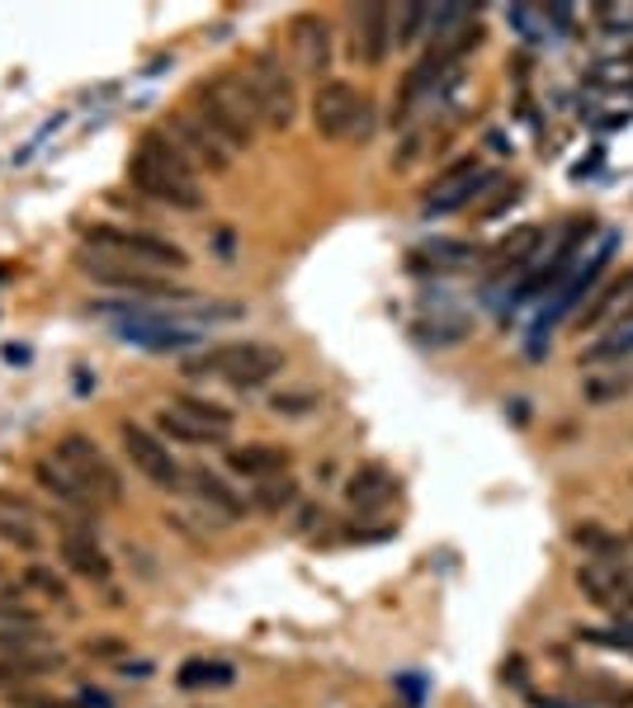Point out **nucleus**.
Returning <instances> with one entry per match:
<instances>
[{"label":"nucleus","mask_w":633,"mask_h":708,"mask_svg":"<svg viewBox=\"0 0 633 708\" xmlns=\"http://www.w3.org/2000/svg\"><path fill=\"white\" fill-rule=\"evenodd\" d=\"M128 185L138 194L166 203V208L180 213H199L204 208V185H199V170L185 161V152L166 138V128H152L138 142V152L128 161Z\"/></svg>","instance_id":"nucleus-1"},{"label":"nucleus","mask_w":633,"mask_h":708,"mask_svg":"<svg viewBox=\"0 0 633 708\" xmlns=\"http://www.w3.org/2000/svg\"><path fill=\"white\" fill-rule=\"evenodd\" d=\"M194 114L204 118V124L218 132V138L232 142L237 152H241V147H251L255 132L265 128L246 66H227V72H213L208 80H199V90H194Z\"/></svg>","instance_id":"nucleus-2"},{"label":"nucleus","mask_w":633,"mask_h":708,"mask_svg":"<svg viewBox=\"0 0 633 708\" xmlns=\"http://www.w3.org/2000/svg\"><path fill=\"white\" fill-rule=\"evenodd\" d=\"M190 378H223L232 388H261L275 374H284V350L265 345V340H232V345H213L185 364Z\"/></svg>","instance_id":"nucleus-3"},{"label":"nucleus","mask_w":633,"mask_h":708,"mask_svg":"<svg viewBox=\"0 0 633 708\" xmlns=\"http://www.w3.org/2000/svg\"><path fill=\"white\" fill-rule=\"evenodd\" d=\"M80 275H90L96 283H104V289H118V293H138V298H152V303H194L190 289H180V283H170L161 269L152 265H138L128 261V255H114V251H96L90 246L86 255H80Z\"/></svg>","instance_id":"nucleus-4"},{"label":"nucleus","mask_w":633,"mask_h":708,"mask_svg":"<svg viewBox=\"0 0 633 708\" xmlns=\"http://www.w3.org/2000/svg\"><path fill=\"white\" fill-rule=\"evenodd\" d=\"M374 100L350 80H321L313 100V128L331 142H369L374 138Z\"/></svg>","instance_id":"nucleus-5"},{"label":"nucleus","mask_w":633,"mask_h":708,"mask_svg":"<svg viewBox=\"0 0 633 708\" xmlns=\"http://www.w3.org/2000/svg\"><path fill=\"white\" fill-rule=\"evenodd\" d=\"M62 463L66 472H72V478L86 486L90 492V501H96V506H118V501H124V482H118V468L110 458H104V448L90 440V434H62L58 440V454H52Z\"/></svg>","instance_id":"nucleus-6"},{"label":"nucleus","mask_w":633,"mask_h":708,"mask_svg":"<svg viewBox=\"0 0 633 708\" xmlns=\"http://www.w3.org/2000/svg\"><path fill=\"white\" fill-rule=\"evenodd\" d=\"M251 90H255V104H261V124L265 128H289L293 118H299V80L284 62L275 58V52H255L251 66Z\"/></svg>","instance_id":"nucleus-7"},{"label":"nucleus","mask_w":633,"mask_h":708,"mask_svg":"<svg viewBox=\"0 0 633 708\" xmlns=\"http://www.w3.org/2000/svg\"><path fill=\"white\" fill-rule=\"evenodd\" d=\"M90 246L96 251H114V255H128V261L138 265H152V269H185L190 265V255L175 246L170 237H156V231H132V227H90L86 231Z\"/></svg>","instance_id":"nucleus-8"},{"label":"nucleus","mask_w":633,"mask_h":708,"mask_svg":"<svg viewBox=\"0 0 633 708\" xmlns=\"http://www.w3.org/2000/svg\"><path fill=\"white\" fill-rule=\"evenodd\" d=\"M166 138L180 147L185 161H190L194 170H208V175H223L227 166H232V156H237V147L218 138L204 118L194 114V109H180V114H170L166 118Z\"/></svg>","instance_id":"nucleus-9"},{"label":"nucleus","mask_w":633,"mask_h":708,"mask_svg":"<svg viewBox=\"0 0 633 708\" xmlns=\"http://www.w3.org/2000/svg\"><path fill=\"white\" fill-rule=\"evenodd\" d=\"M118 440H124L128 463H132V468H138L152 486H161V492H185V468L170 458V448L161 444L156 430L138 426V420H124V426H118Z\"/></svg>","instance_id":"nucleus-10"},{"label":"nucleus","mask_w":633,"mask_h":708,"mask_svg":"<svg viewBox=\"0 0 633 708\" xmlns=\"http://www.w3.org/2000/svg\"><path fill=\"white\" fill-rule=\"evenodd\" d=\"M577 585L586 591L591 605L610 609V615H633V562L629 557H615V562L586 557V562L577 567Z\"/></svg>","instance_id":"nucleus-11"},{"label":"nucleus","mask_w":633,"mask_h":708,"mask_svg":"<svg viewBox=\"0 0 633 708\" xmlns=\"http://www.w3.org/2000/svg\"><path fill=\"white\" fill-rule=\"evenodd\" d=\"M185 492L194 496V506L204 510V520H213V524L246 520V510H251V501L241 496L232 482H223L218 472H208V468H185Z\"/></svg>","instance_id":"nucleus-12"},{"label":"nucleus","mask_w":633,"mask_h":708,"mask_svg":"<svg viewBox=\"0 0 633 708\" xmlns=\"http://www.w3.org/2000/svg\"><path fill=\"white\" fill-rule=\"evenodd\" d=\"M393 52V10L388 5H359L350 20V58L359 66H383Z\"/></svg>","instance_id":"nucleus-13"},{"label":"nucleus","mask_w":633,"mask_h":708,"mask_svg":"<svg viewBox=\"0 0 633 708\" xmlns=\"http://www.w3.org/2000/svg\"><path fill=\"white\" fill-rule=\"evenodd\" d=\"M492 185H496V175H488V170L478 166V161H459V166H450L435 185H430V194H426V217H430V213L468 208V199H478L482 189H492Z\"/></svg>","instance_id":"nucleus-14"},{"label":"nucleus","mask_w":633,"mask_h":708,"mask_svg":"<svg viewBox=\"0 0 633 708\" xmlns=\"http://www.w3.org/2000/svg\"><path fill=\"white\" fill-rule=\"evenodd\" d=\"M633 317V269H624L619 279H605L596 293H591V307L582 312V331H596L605 321H629Z\"/></svg>","instance_id":"nucleus-15"},{"label":"nucleus","mask_w":633,"mask_h":708,"mask_svg":"<svg viewBox=\"0 0 633 708\" xmlns=\"http://www.w3.org/2000/svg\"><path fill=\"white\" fill-rule=\"evenodd\" d=\"M227 472H237V478H246V482L279 478V472H289V448L284 444H269V440L227 448Z\"/></svg>","instance_id":"nucleus-16"},{"label":"nucleus","mask_w":633,"mask_h":708,"mask_svg":"<svg viewBox=\"0 0 633 708\" xmlns=\"http://www.w3.org/2000/svg\"><path fill=\"white\" fill-rule=\"evenodd\" d=\"M62 557H66V567L76 571V577H86V581H110V557L100 553V543L90 529H80V524H66V534H62Z\"/></svg>","instance_id":"nucleus-17"},{"label":"nucleus","mask_w":633,"mask_h":708,"mask_svg":"<svg viewBox=\"0 0 633 708\" xmlns=\"http://www.w3.org/2000/svg\"><path fill=\"white\" fill-rule=\"evenodd\" d=\"M293 52H299L303 72L321 76L331 66V29L321 15H299L293 20Z\"/></svg>","instance_id":"nucleus-18"},{"label":"nucleus","mask_w":633,"mask_h":708,"mask_svg":"<svg viewBox=\"0 0 633 708\" xmlns=\"http://www.w3.org/2000/svg\"><path fill=\"white\" fill-rule=\"evenodd\" d=\"M48 671H62V652L58 647H48V643L0 647V680H34V675H48Z\"/></svg>","instance_id":"nucleus-19"},{"label":"nucleus","mask_w":633,"mask_h":708,"mask_svg":"<svg viewBox=\"0 0 633 708\" xmlns=\"http://www.w3.org/2000/svg\"><path fill=\"white\" fill-rule=\"evenodd\" d=\"M393 492H397V478H393V468H383V463H365V468H355V478L345 482V501L359 510L383 506V501H393Z\"/></svg>","instance_id":"nucleus-20"},{"label":"nucleus","mask_w":633,"mask_h":708,"mask_svg":"<svg viewBox=\"0 0 633 708\" xmlns=\"http://www.w3.org/2000/svg\"><path fill=\"white\" fill-rule=\"evenodd\" d=\"M34 478H38V486H43V492L58 496L62 506H72V510H80V515H96V510H100L96 501H90L86 486H80V482L72 478V472L62 468L58 458H43V463H38V468H34Z\"/></svg>","instance_id":"nucleus-21"},{"label":"nucleus","mask_w":633,"mask_h":708,"mask_svg":"<svg viewBox=\"0 0 633 708\" xmlns=\"http://www.w3.org/2000/svg\"><path fill=\"white\" fill-rule=\"evenodd\" d=\"M544 241H548V231L534 227V223L510 227L506 237L492 246V265H496V269H506V265H510V269H524V265H530L534 255H539V246H544Z\"/></svg>","instance_id":"nucleus-22"},{"label":"nucleus","mask_w":633,"mask_h":708,"mask_svg":"<svg viewBox=\"0 0 633 708\" xmlns=\"http://www.w3.org/2000/svg\"><path fill=\"white\" fill-rule=\"evenodd\" d=\"M251 510H265V515H284L299 506V482L289 478V472H279V478H265V482H251Z\"/></svg>","instance_id":"nucleus-23"},{"label":"nucleus","mask_w":633,"mask_h":708,"mask_svg":"<svg viewBox=\"0 0 633 708\" xmlns=\"http://www.w3.org/2000/svg\"><path fill=\"white\" fill-rule=\"evenodd\" d=\"M156 434H161V440H180V444H223V434L194 426V420L180 416L175 406H161V412H156Z\"/></svg>","instance_id":"nucleus-24"},{"label":"nucleus","mask_w":633,"mask_h":708,"mask_svg":"<svg viewBox=\"0 0 633 708\" xmlns=\"http://www.w3.org/2000/svg\"><path fill=\"white\" fill-rule=\"evenodd\" d=\"M572 543H577V548H582L586 557H600V562H615V557L629 553V543L619 539V534H610L605 524H577V529H572Z\"/></svg>","instance_id":"nucleus-25"},{"label":"nucleus","mask_w":633,"mask_h":708,"mask_svg":"<svg viewBox=\"0 0 633 708\" xmlns=\"http://www.w3.org/2000/svg\"><path fill=\"white\" fill-rule=\"evenodd\" d=\"M175 412L180 416H190L194 426H204V430H213V434H232V412H227V406H218V402H204V397H175L170 402Z\"/></svg>","instance_id":"nucleus-26"},{"label":"nucleus","mask_w":633,"mask_h":708,"mask_svg":"<svg viewBox=\"0 0 633 708\" xmlns=\"http://www.w3.org/2000/svg\"><path fill=\"white\" fill-rule=\"evenodd\" d=\"M237 671L227 661H204V657H194V661H185L180 666V685L185 690H223V685H232Z\"/></svg>","instance_id":"nucleus-27"},{"label":"nucleus","mask_w":633,"mask_h":708,"mask_svg":"<svg viewBox=\"0 0 633 708\" xmlns=\"http://www.w3.org/2000/svg\"><path fill=\"white\" fill-rule=\"evenodd\" d=\"M29 591H38V595H48V600H58V605H66V577L62 571H52V567H43V562H34V567H24V577H20Z\"/></svg>","instance_id":"nucleus-28"},{"label":"nucleus","mask_w":633,"mask_h":708,"mask_svg":"<svg viewBox=\"0 0 633 708\" xmlns=\"http://www.w3.org/2000/svg\"><path fill=\"white\" fill-rule=\"evenodd\" d=\"M393 43H416L421 34H430V5H402L393 10Z\"/></svg>","instance_id":"nucleus-29"},{"label":"nucleus","mask_w":633,"mask_h":708,"mask_svg":"<svg viewBox=\"0 0 633 708\" xmlns=\"http://www.w3.org/2000/svg\"><path fill=\"white\" fill-rule=\"evenodd\" d=\"M0 539L15 543V548H24V553H38V548H43V534H38L29 520H15V515H0Z\"/></svg>","instance_id":"nucleus-30"},{"label":"nucleus","mask_w":633,"mask_h":708,"mask_svg":"<svg viewBox=\"0 0 633 708\" xmlns=\"http://www.w3.org/2000/svg\"><path fill=\"white\" fill-rule=\"evenodd\" d=\"M321 397H313V392H275L269 397V412L275 416H307V412H317Z\"/></svg>","instance_id":"nucleus-31"},{"label":"nucleus","mask_w":633,"mask_h":708,"mask_svg":"<svg viewBox=\"0 0 633 708\" xmlns=\"http://www.w3.org/2000/svg\"><path fill=\"white\" fill-rule=\"evenodd\" d=\"M421 255H430V261H444V265H464V261H473V246L468 241H426Z\"/></svg>","instance_id":"nucleus-32"},{"label":"nucleus","mask_w":633,"mask_h":708,"mask_svg":"<svg viewBox=\"0 0 633 708\" xmlns=\"http://www.w3.org/2000/svg\"><path fill=\"white\" fill-rule=\"evenodd\" d=\"M506 20L516 24V29H520L524 38H539V34H544V24H548V20H544V10H534V5H510V10H506Z\"/></svg>","instance_id":"nucleus-33"},{"label":"nucleus","mask_w":633,"mask_h":708,"mask_svg":"<svg viewBox=\"0 0 633 708\" xmlns=\"http://www.w3.org/2000/svg\"><path fill=\"white\" fill-rule=\"evenodd\" d=\"M577 690L596 694V699H610V704H633V685H615V680H582Z\"/></svg>","instance_id":"nucleus-34"},{"label":"nucleus","mask_w":633,"mask_h":708,"mask_svg":"<svg viewBox=\"0 0 633 708\" xmlns=\"http://www.w3.org/2000/svg\"><path fill=\"white\" fill-rule=\"evenodd\" d=\"M605 34H633V5H596Z\"/></svg>","instance_id":"nucleus-35"},{"label":"nucleus","mask_w":633,"mask_h":708,"mask_svg":"<svg viewBox=\"0 0 633 708\" xmlns=\"http://www.w3.org/2000/svg\"><path fill=\"white\" fill-rule=\"evenodd\" d=\"M629 392V374H619V378H610V383H600V378H586V397L596 402V406H605V402H615V397H624Z\"/></svg>","instance_id":"nucleus-36"},{"label":"nucleus","mask_w":633,"mask_h":708,"mask_svg":"<svg viewBox=\"0 0 633 708\" xmlns=\"http://www.w3.org/2000/svg\"><path fill=\"white\" fill-rule=\"evenodd\" d=\"M90 657H114V652H124V643L118 637H100V643H86Z\"/></svg>","instance_id":"nucleus-37"},{"label":"nucleus","mask_w":633,"mask_h":708,"mask_svg":"<svg viewBox=\"0 0 633 708\" xmlns=\"http://www.w3.org/2000/svg\"><path fill=\"white\" fill-rule=\"evenodd\" d=\"M80 704H86V708H110V699H104L100 690H86V694H80Z\"/></svg>","instance_id":"nucleus-38"},{"label":"nucleus","mask_w":633,"mask_h":708,"mask_svg":"<svg viewBox=\"0 0 633 708\" xmlns=\"http://www.w3.org/2000/svg\"><path fill=\"white\" fill-rule=\"evenodd\" d=\"M321 520H327V515H321V506H307L299 524H303V529H313V524H321Z\"/></svg>","instance_id":"nucleus-39"},{"label":"nucleus","mask_w":633,"mask_h":708,"mask_svg":"<svg viewBox=\"0 0 633 708\" xmlns=\"http://www.w3.org/2000/svg\"><path fill=\"white\" fill-rule=\"evenodd\" d=\"M534 708H577L568 699H554V694H544V699H534Z\"/></svg>","instance_id":"nucleus-40"},{"label":"nucleus","mask_w":633,"mask_h":708,"mask_svg":"<svg viewBox=\"0 0 633 708\" xmlns=\"http://www.w3.org/2000/svg\"><path fill=\"white\" fill-rule=\"evenodd\" d=\"M48 708H76V704H48Z\"/></svg>","instance_id":"nucleus-41"}]
</instances>
